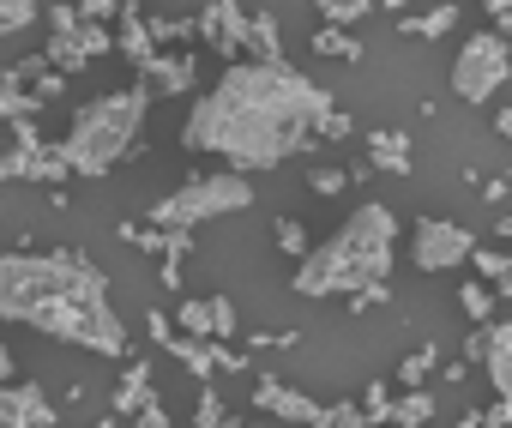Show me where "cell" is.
<instances>
[{"instance_id":"28","label":"cell","mask_w":512,"mask_h":428,"mask_svg":"<svg viewBox=\"0 0 512 428\" xmlns=\"http://www.w3.org/2000/svg\"><path fill=\"white\" fill-rule=\"evenodd\" d=\"M205 314H211V338H217V344H229V338L241 332V314H235L229 296H205Z\"/></svg>"},{"instance_id":"41","label":"cell","mask_w":512,"mask_h":428,"mask_svg":"<svg viewBox=\"0 0 512 428\" xmlns=\"http://www.w3.org/2000/svg\"><path fill=\"white\" fill-rule=\"evenodd\" d=\"M482 428H512V404H506V398H494V404L482 410Z\"/></svg>"},{"instance_id":"32","label":"cell","mask_w":512,"mask_h":428,"mask_svg":"<svg viewBox=\"0 0 512 428\" xmlns=\"http://www.w3.org/2000/svg\"><path fill=\"white\" fill-rule=\"evenodd\" d=\"M356 404H362V416H368L374 428H386V410H392V392H386V380H368V392H362Z\"/></svg>"},{"instance_id":"21","label":"cell","mask_w":512,"mask_h":428,"mask_svg":"<svg viewBox=\"0 0 512 428\" xmlns=\"http://www.w3.org/2000/svg\"><path fill=\"white\" fill-rule=\"evenodd\" d=\"M386 422H392V428H428V422H434V398H428V386H416V392L392 398Z\"/></svg>"},{"instance_id":"48","label":"cell","mask_w":512,"mask_h":428,"mask_svg":"<svg viewBox=\"0 0 512 428\" xmlns=\"http://www.w3.org/2000/svg\"><path fill=\"white\" fill-rule=\"evenodd\" d=\"M0 428H7V422H0Z\"/></svg>"},{"instance_id":"39","label":"cell","mask_w":512,"mask_h":428,"mask_svg":"<svg viewBox=\"0 0 512 428\" xmlns=\"http://www.w3.org/2000/svg\"><path fill=\"white\" fill-rule=\"evenodd\" d=\"M247 350H296V332H247Z\"/></svg>"},{"instance_id":"14","label":"cell","mask_w":512,"mask_h":428,"mask_svg":"<svg viewBox=\"0 0 512 428\" xmlns=\"http://www.w3.org/2000/svg\"><path fill=\"white\" fill-rule=\"evenodd\" d=\"M139 73V85L151 91V97H187L193 91V79H199V67H193V55H151L145 67H133Z\"/></svg>"},{"instance_id":"5","label":"cell","mask_w":512,"mask_h":428,"mask_svg":"<svg viewBox=\"0 0 512 428\" xmlns=\"http://www.w3.org/2000/svg\"><path fill=\"white\" fill-rule=\"evenodd\" d=\"M247 205H253V181L241 169H205V175L181 181L175 193H163L145 218H151V230H199L211 218H235Z\"/></svg>"},{"instance_id":"38","label":"cell","mask_w":512,"mask_h":428,"mask_svg":"<svg viewBox=\"0 0 512 428\" xmlns=\"http://www.w3.org/2000/svg\"><path fill=\"white\" fill-rule=\"evenodd\" d=\"M145 332H151V344L163 350V344L175 338V320H169V308H145Z\"/></svg>"},{"instance_id":"44","label":"cell","mask_w":512,"mask_h":428,"mask_svg":"<svg viewBox=\"0 0 512 428\" xmlns=\"http://www.w3.org/2000/svg\"><path fill=\"white\" fill-rule=\"evenodd\" d=\"M458 428H482V410H464V416H458Z\"/></svg>"},{"instance_id":"7","label":"cell","mask_w":512,"mask_h":428,"mask_svg":"<svg viewBox=\"0 0 512 428\" xmlns=\"http://www.w3.org/2000/svg\"><path fill=\"white\" fill-rule=\"evenodd\" d=\"M7 127H13V145L0 151V181H37V187H67L73 181L67 157L43 139L37 121H7Z\"/></svg>"},{"instance_id":"29","label":"cell","mask_w":512,"mask_h":428,"mask_svg":"<svg viewBox=\"0 0 512 428\" xmlns=\"http://www.w3.org/2000/svg\"><path fill=\"white\" fill-rule=\"evenodd\" d=\"M272 242H278V254H290V260H302L314 242H308V230H302V218H278L272 224Z\"/></svg>"},{"instance_id":"47","label":"cell","mask_w":512,"mask_h":428,"mask_svg":"<svg viewBox=\"0 0 512 428\" xmlns=\"http://www.w3.org/2000/svg\"><path fill=\"white\" fill-rule=\"evenodd\" d=\"M404 7H410V0H386V13H404Z\"/></svg>"},{"instance_id":"33","label":"cell","mask_w":512,"mask_h":428,"mask_svg":"<svg viewBox=\"0 0 512 428\" xmlns=\"http://www.w3.org/2000/svg\"><path fill=\"white\" fill-rule=\"evenodd\" d=\"M223 416H229V404H223V392L205 380V386H199V416H193V428H217Z\"/></svg>"},{"instance_id":"36","label":"cell","mask_w":512,"mask_h":428,"mask_svg":"<svg viewBox=\"0 0 512 428\" xmlns=\"http://www.w3.org/2000/svg\"><path fill=\"white\" fill-rule=\"evenodd\" d=\"M115 236L133 242V248H145V254H163V230H151V224H121Z\"/></svg>"},{"instance_id":"31","label":"cell","mask_w":512,"mask_h":428,"mask_svg":"<svg viewBox=\"0 0 512 428\" xmlns=\"http://www.w3.org/2000/svg\"><path fill=\"white\" fill-rule=\"evenodd\" d=\"M145 31H151V43H193V19L157 13V19H145Z\"/></svg>"},{"instance_id":"46","label":"cell","mask_w":512,"mask_h":428,"mask_svg":"<svg viewBox=\"0 0 512 428\" xmlns=\"http://www.w3.org/2000/svg\"><path fill=\"white\" fill-rule=\"evenodd\" d=\"M85 428H115V416H97V422H85Z\"/></svg>"},{"instance_id":"17","label":"cell","mask_w":512,"mask_h":428,"mask_svg":"<svg viewBox=\"0 0 512 428\" xmlns=\"http://www.w3.org/2000/svg\"><path fill=\"white\" fill-rule=\"evenodd\" d=\"M115 49L133 61V67H145L151 55H157V43H151V31H145V19H139V7H127L121 19H115Z\"/></svg>"},{"instance_id":"1","label":"cell","mask_w":512,"mask_h":428,"mask_svg":"<svg viewBox=\"0 0 512 428\" xmlns=\"http://www.w3.org/2000/svg\"><path fill=\"white\" fill-rule=\"evenodd\" d=\"M350 133V115L338 97L296 73V67H260L229 61L187 109L181 151L217 157L229 169H284L290 157H308L320 145H338Z\"/></svg>"},{"instance_id":"25","label":"cell","mask_w":512,"mask_h":428,"mask_svg":"<svg viewBox=\"0 0 512 428\" xmlns=\"http://www.w3.org/2000/svg\"><path fill=\"white\" fill-rule=\"evenodd\" d=\"M314 13H320V25L350 31V25H362V19L374 13V0H314Z\"/></svg>"},{"instance_id":"4","label":"cell","mask_w":512,"mask_h":428,"mask_svg":"<svg viewBox=\"0 0 512 428\" xmlns=\"http://www.w3.org/2000/svg\"><path fill=\"white\" fill-rule=\"evenodd\" d=\"M145 115H151V91L145 85H127V91H103L91 103L73 109L67 133L55 139V151L67 157L73 175H109L145 133Z\"/></svg>"},{"instance_id":"35","label":"cell","mask_w":512,"mask_h":428,"mask_svg":"<svg viewBox=\"0 0 512 428\" xmlns=\"http://www.w3.org/2000/svg\"><path fill=\"white\" fill-rule=\"evenodd\" d=\"M133 416H139V428H169V410H163V398H157V386H145V398L133 404Z\"/></svg>"},{"instance_id":"20","label":"cell","mask_w":512,"mask_h":428,"mask_svg":"<svg viewBox=\"0 0 512 428\" xmlns=\"http://www.w3.org/2000/svg\"><path fill=\"white\" fill-rule=\"evenodd\" d=\"M145 386H151V362L133 356V362L121 368V380H115V416H133V404L145 398Z\"/></svg>"},{"instance_id":"9","label":"cell","mask_w":512,"mask_h":428,"mask_svg":"<svg viewBox=\"0 0 512 428\" xmlns=\"http://www.w3.org/2000/svg\"><path fill=\"white\" fill-rule=\"evenodd\" d=\"M109 49H115V31H109V25L79 19V25H67V31H49L43 61H49L55 73H85V67H91V61H103Z\"/></svg>"},{"instance_id":"15","label":"cell","mask_w":512,"mask_h":428,"mask_svg":"<svg viewBox=\"0 0 512 428\" xmlns=\"http://www.w3.org/2000/svg\"><path fill=\"white\" fill-rule=\"evenodd\" d=\"M368 169H374V175H416L410 133H398V127H374V133H368Z\"/></svg>"},{"instance_id":"16","label":"cell","mask_w":512,"mask_h":428,"mask_svg":"<svg viewBox=\"0 0 512 428\" xmlns=\"http://www.w3.org/2000/svg\"><path fill=\"white\" fill-rule=\"evenodd\" d=\"M241 61H260V67H290V55H284V37H278V19H272V13H247V31H241Z\"/></svg>"},{"instance_id":"8","label":"cell","mask_w":512,"mask_h":428,"mask_svg":"<svg viewBox=\"0 0 512 428\" xmlns=\"http://www.w3.org/2000/svg\"><path fill=\"white\" fill-rule=\"evenodd\" d=\"M470 248H476V236H470L464 224H452V218H422L416 236H410V266L428 272V278H440V272L464 266Z\"/></svg>"},{"instance_id":"2","label":"cell","mask_w":512,"mask_h":428,"mask_svg":"<svg viewBox=\"0 0 512 428\" xmlns=\"http://www.w3.org/2000/svg\"><path fill=\"white\" fill-rule=\"evenodd\" d=\"M0 320L37 326L43 338L79 344L91 356H127V326L115 314L109 278L73 248L0 254Z\"/></svg>"},{"instance_id":"19","label":"cell","mask_w":512,"mask_h":428,"mask_svg":"<svg viewBox=\"0 0 512 428\" xmlns=\"http://www.w3.org/2000/svg\"><path fill=\"white\" fill-rule=\"evenodd\" d=\"M37 109H43V97L31 85H19V79L0 73V121H37Z\"/></svg>"},{"instance_id":"22","label":"cell","mask_w":512,"mask_h":428,"mask_svg":"<svg viewBox=\"0 0 512 428\" xmlns=\"http://www.w3.org/2000/svg\"><path fill=\"white\" fill-rule=\"evenodd\" d=\"M314 55H326V61H362L368 49H362V37H350V31H338V25H320L314 31Z\"/></svg>"},{"instance_id":"30","label":"cell","mask_w":512,"mask_h":428,"mask_svg":"<svg viewBox=\"0 0 512 428\" xmlns=\"http://www.w3.org/2000/svg\"><path fill=\"white\" fill-rule=\"evenodd\" d=\"M25 25H37V0H0V37H19Z\"/></svg>"},{"instance_id":"26","label":"cell","mask_w":512,"mask_h":428,"mask_svg":"<svg viewBox=\"0 0 512 428\" xmlns=\"http://www.w3.org/2000/svg\"><path fill=\"white\" fill-rule=\"evenodd\" d=\"M434 362H440V350H434V344H422V350H410V356L398 362V386H404V392H416V386H428V380H434Z\"/></svg>"},{"instance_id":"45","label":"cell","mask_w":512,"mask_h":428,"mask_svg":"<svg viewBox=\"0 0 512 428\" xmlns=\"http://www.w3.org/2000/svg\"><path fill=\"white\" fill-rule=\"evenodd\" d=\"M217 428H260V422H235V416H223V422H217Z\"/></svg>"},{"instance_id":"3","label":"cell","mask_w":512,"mask_h":428,"mask_svg":"<svg viewBox=\"0 0 512 428\" xmlns=\"http://www.w3.org/2000/svg\"><path fill=\"white\" fill-rule=\"evenodd\" d=\"M392 248H398V211L368 199L338 224V236H326L320 248H308L296 260V296L326 302V296H356L368 284H392Z\"/></svg>"},{"instance_id":"18","label":"cell","mask_w":512,"mask_h":428,"mask_svg":"<svg viewBox=\"0 0 512 428\" xmlns=\"http://www.w3.org/2000/svg\"><path fill=\"white\" fill-rule=\"evenodd\" d=\"M452 25H458V7H452V0H440L434 13H404V19H398V31H404V37H422V43H440Z\"/></svg>"},{"instance_id":"23","label":"cell","mask_w":512,"mask_h":428,"mask_svg":"<svg viewBox=\"0 0 512 428\" xmlns=\"http://www.w3.org/2000/svg\"><path fill=\"white\" fill-rule=\"evenodd\" d=\"M470 260H476V272L488 278L494 302H506V296H512V260H506L500 248H470Z\"/></svg>"},{"instance_id":"37","label":"cell","mask_w":512,"mask_h":428,"mask_svg":"<svg viewBox=\"0 0 512 428\" xmlns=\"http://www.w3.org/2000/svg\"><path fill=\"white\" fill-rule=\"evenodd\" d=\"M308 187L332 199V193H344V187H350V169H308Z\"/></svg>"},{"instance_id":"34","label":"cell","mask_w":512,"mask_h":428,"mask_svg":"<svg viewBox=\"0 0 512 428\" xmlns=\"http://www.w3.org/2000/svg\"><path fill=\"white\" fill-rule=\"evenodd\" d=\"M127 7H133V0H73V13L91 19V25H109V19H121Z\"/></svg>"},{"instance_id":"42","label":"cell","mask_w":512,"mask_h":428,"mask_svg":"<svg viewBox=\"0 0 512 428\" xmlns=\"http://www.w3.org/2000/svg\"><path fill=\"white\" fill-rule=\"evenodd\" d=\"M488 205H494V211H506V175H494V181H488Z\"/></svg>"},{"instance_id":"12","label":"cell","mask_w":512,"mask_h":428,"mask_svg":"<svg viewBox=\"0 0 512 428\" xmlns=\"http://www.w3.org/2000/svg\"><path fill=\"white\" fill-rule=\"evenodd\" d=\"M253 410H266V416H278V422L308 428L314 410H320V398H308L302 386H290V380H278V374H260V380H253Z\"/></svg>"},{"instance_id":"40","label":"cell","mask_w":512,"mask_h":428,"mask_svg":"<svg viewBox=\"0 0 512 428\" xmlns=\"http://www.w3.org/2000/svg\"><path fill=\"white\" fill-rule=\"evenodd\" d=\"M344 302L362 314V308H374V302H392V284H368V290H356V296H344Z\"/></svg>"},{"instance_id":"27","label":"cell","mask_w":512,"mask_h":428,"mask_svg":"<svg viewBox=\"0 0 512 428\" xmlns=\"http://www.w3.org/2000/svg\"><path fill=\"white\" fill-rule=\"evenodd\" d=\"M308 428H374V422L362 416V404H356V398H338V404H320Z\"/></svg>"},{"instance_id":"11","label":"cell","mask_w":512,"mask_h":428,"mask_svg":"<svg viewBox=\"0 0 512 428\" xmlns=\"http://www.w3.org/2000/svg\"><path fill=\"white\" fill-rule=\"evenodd\" d=\"M241 31H247V13H241V0H205V13L193 19V37L229 67L241 61Z\"/></svg>"},{"instance_id":"10","label":"cell","mask_w":512,"mask_h":428,"mask_svg":"<svg viewBox=\"0 0 512 428\" xmlns=\"http://www.w3.org/2000/svg\"><path fill=\"white\" fill-rule=\"evenodd\" d=\"M464 362H482L494 398H506V392H512V326H506L500 314H494L488 326H476V332L464 338Z\"/></svg>"},{"instance_id":"13","label":"cell","mask_w":512,"mask_h":428,"mask_svg":"<svg viewBox=\"0 0 512 428\" xmlns=\"http://www.w3.org/2000/svg\"><path fill=\"white\" fill-rule=\"evenodd\" d=\"M55 404H49V392L43 386H31V380H7L0 386V422L7 428H55Z\"/></svg>"},{"instance_id":"24","label":"cell","mask_w":512,"mask_h":428,"mask_svg":"<svg viewBox=\"0 0 512 428\" xmlns=\"http://www.w3.org/2000/svg\"><path fill=\"white\" fill-rule=\"evenodd\" d=\"M458 308L470 314V326H488L500 314V302H494V290H482V278H464L458 284Z\"/></svg>"},{"instance_id":"43","label":"cell","mask_w":512,"mask_h":428,"mask_svg":"<svg viewBox=\"0 0 512 428\" xmlns=\"http://www.w3.org/2000/svg\"><path fill=\"white\" fill-rule=\"evenodd\" d=\"M7 380H13V350L0 344V386H7Z\"/></svg>"},{"instance_id":"6","label":"cell","mask_w":512,"mask_h":428,"mask_svg":"<svg viewBox=\"0 0 512 428\" xmlns=\"http://www.w3.org/2000/svg\"><path fill=\"white\" fill-rule=\"evenodd\" d=\"M506 73H512L506 37H500V31H476V37H464V49H458V61H452V91H458L470 109H482V103H494V97L506 91Z\"/></svg>"}]
</instances>
